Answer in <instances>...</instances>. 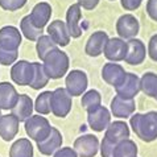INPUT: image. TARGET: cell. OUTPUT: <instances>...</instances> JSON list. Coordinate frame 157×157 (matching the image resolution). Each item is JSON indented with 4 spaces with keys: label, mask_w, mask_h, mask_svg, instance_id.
I'll list each match as a JSON object with an SVG mask.
<instances>
[{
    "label": "cell",
    "mask_w": 157,
    "mask_h": 157,
    "mask_svg": "<svg viewBox=\"0 0 157 157\" xmlns=\"http://www.w3.org/2000/svg\"><path fill=\"white\" fill-rule=\"evenodd\" d=\"M129 124L135 135L145 143L157 140V111H148L145 114H133Z\"/></svg>",
    "instance_id": "1"
},
{
    "label": "cell",
    "mask_w": 157,
    "mask_h": 157,
    "mask_svg": "<svg viewBox=\"0 0 157 157\" xmlns=\"http://www.w3.org/2000/svg\"><path fill=\"white\" fill-rule=\"evenodd\" d=\"M42 62L44 69L50 79H59V78L65 77L67 74L69 66H70L69 56L59 48H56L54 50H52Z\"/></svg>",
    "instance_id": "2"
},
{
    "label": "cell",
    "mask_w": 157,
    "mask_h": 157,
    "mask_svg": "<svg viewBox=\"0 0 157 157\" xmlns=\"http://www.w3.org/2000/svg\"><path fill=\"white\" fill-rule=\"evenodd\" d=\"M25 123V132H27L28 137H30V140L33 141H42L44 139H46L52 132V125L49 123V120L45 116L38 115H32L24 121Z\"/></svg>",
    "instance_id": "3"
},
{
    "label": "cell",
    "mask_w": 157,
    "mask_h": 157,
    "mask_svg": "<svg viewBox=\"0 0 157 157\" xmlns=\"http://www.w3.org/2000/svg\"><path fill=\"white\" fill-rule=\"evenodd\" d=\"M52 114L57 117H66L69 112L71 111L73 106V97L69 94V91L62 87H58L53 91L50 99Z\"/></svg>",
    "instance_id": "4"
},
{
    "label": "cell",
    "mask_w": 157,
    "mask_h": 157,
    "mask_svg": "<svg viewBox=\"0 0 157 157\" xmlns=\"http://www.w3.org/2000/svg\"><path fill=\"white\" fill-rule=\"evenodd\" d=\"M65 85H66V90L69 91V94L71 97H81V95L86 93L87 86H89L87 74L83 70L74 69V70L66 74Z\"/></svg>",
    "instance_id": "5"
},
{
    "label": "cell",
    "mask_w": 157,
    "mask_h": 157,
    "mask_svg": "<svg viewBox=\"0 0 157 157\" xmlns=\"http://www.w3.org/2000/svg\"><path fill=\"white\" fill-rule=\"evenodd\" d=\"M73 148L75 149L78 157H95L99 152L100 141L95 135L87 133L77 137Z\"/></svg>",
    "instance_id": "6"
},
{
    "label": "cell",
    "mask_w": 157,
    "mask_h": 157,
    "mask_svg": "<svg viewBox=\"0 0 157 157\" xmlns=\"http://www.w3.org/2000/svg\"><path fill=\"white\" fill-rule=\"evenodd\" d=\"M87 123L94 132H103L111 123V111L104 106L87 111Z\"/></svg>",
    "instance_id": "7"
},
{
    "label": "cell",
    "mask_w": 157,
    "mask_h": 157,
    "mask_svg": "<svg viewBox=\"0 0 157 157\" xmlns=\"http://www.w3.org/2000/svg\"><path fill=\"white\" fill-rule=\"evenodd\" d=\"M33 78V62L20 59L11 67V79L19 86H29Z\"/></svg>",
    "instance_id": "8"
},
{
    "label": "cell",
    "mask_w": 157,
    "mask_h": 157,
    "mask_svg": "<svg viewBox=\"0 0 157 157\" xmlns=\"http://www.w3.org/2000/svg\"><path fill=\"white\" fill-rule=\"evenodd\" d=\"M128 49V42L120 37H114L108 38L103 49V54L110 62H120L124 61L125 54H127Z\"/></svg>",
    "instance_id": "9"
},
{
    "label": "cell",
    "mask_w": 157,
    "mask_h": 157,
    "mask_svg": "<svg viewBox=\"0 0 157 157\" xmlns=\"http://www.w3.org/2000/svg\"><path fill=\"white\" fill-rule=\"evenodd\" d=\"M140 30V24L139 20L131 13H125L120 16L116 21V32L120 38L123 40H131L137 36Z\"/></svg>",
    "instance_id": "10"
},
{
    "label": "cell",
    "mask_w": 157,
    "mask_h": 157,
    "mask_svg": "<svg viewBox=\"0 0 157 157\" xmlns=\"http://www.w3.org/2000/svg\"><path fill=\"white\" fill-rule=\"evenodd\" d=\"M19 29L13 25H6L0 29V48L8 50H19L23 41V36Z\"/></svg>",
    "instance_id": "11"
},
{
    "label": "cell",
    "mask_w": 157,
    "mask_h": 157,
    "mask_svg": "<svg viewBox=\"0 0 157 157\" xmlns=\"http://www.w3.org/2000/svg\"><path fill=\"white\" fill-rule=\"evenodd\" d=\"M115 91H116V95H119V97H123L127 99H135V97L141 91L140 78L133 73H127L124 81L119 86L115 87Z\"/></svg>",
    "instance_id": "12"
},
{
    "label": "cell",
    "mask_w": 157,
    "mask_h": 157,
    "mask_svg": "<svg viewBox=\"0 0 157 157\" xmlns=\"http://www.w3.org/2000/svg\"><path fill=\"white\" fill-rule=\"evenodd\" d=\"M111 114L119 119H128L133 115L136 110L135 99H127L119 95H115L111 100Z\"/></svg>",
    "instance_id": "13"
},
{
    "label": "cell",
    "mask_w": 157,
    "mask_h": 157,
    "mask_svg": "<svg viewBox=\"0 0 157 157\" xmlns=\"http://www.w3.org/2000/svg\"><path fill=\"white\" fill-rule=\"evenodd\" d=\"M128 42V49L127 54H125V63L128 65H140L144 62V59L147 57V46L139 38H131L127 41Z\"/></svg>",
    "instance_id": "14"
},
{
    "label": "cell",
    "mask_w": 157,
    "mask_h": 157,
    "mask_svg": "<svg viewBox=\"0 0 157 157\" xmlns=\"http://www.w3.org/2000/svg\"><path fill=\"white\" fill-rule=\"evenodd\" d=\"M125 74H127V71L117 62H107V63H104V66L102 67L103 81L112 87L119 86L121 82L124 81Z\"/></svg>",
    "instance_id": "15"
},
{
    "label": "cell",
    "mask_w": 157,
    "mask_h": 157,
    "mask_svg": "<svg viewBox=\"0 0 157 157\" xmlns=\"http://www.w3.org/2000/svg\"><path fill=\"white\" fill-rule=\"evenodd\" d=\"M48 34L52 37L56 44L58 46H67L69 42H70V33L67 30L66 27V23L62 20H54L48 25V29H46Z\"/></svg>",
    "instance_id": "16"
},
{
    "label": "cell",
    "mask_w": 157,
    "mask_h": 157,
    "mask_svg": "<svg viewBox=\"0 0 157 157\" xmlns=\"http://www.w3.org/2000/svg\"><path fill=\"white\" fill-rule=\"evenodd\" d=\"M62 135L57 128H52L50 135L46 139H44L42 141L37 143V149L41 155L44 156H52L57 152L61 147H62Z\"/></svg>",
    "instance_id": "17"
},
{
    "label": "cell",
    "mask_w": 157,
    "mask_h": 157,
    "mask_svg": "<svg viewBox=\"0 0 157 157\" xmlns=\"http://www.w3.org/2000/svg\"><path fill=\"white\" fill-rule=\"evenodd\" d=\"M108 34L103 30H97L89 37L85 46V53L90 57H99L103 54V49L108 41Z\"/></svg>",
    "instance_id": "18"
},
{
    "label": "cell",
    "mask_w": 157,
    "mask_h": 157,
    "mask_svg": "<svg viewBox=\"0 0 157 157\" xmlns=\"http://www.w3.org/2000/svg\"><path fill=\"white\" fill-rule=\"evenodd\" d=\"M82 17V10L79 4H71L66 12V27L73 38H79L82 36V28L79 25V20Z\"/></svg>",
    "instance_id": "19"
},
{
    "label": "cell",
    "mask_w": 157,
    "mask_h": 157,
    "mask_svg": "<svg viewBox=\"0 0 157 157\" xmlns=\"http://www.w3.org/2000/svg\"><path fill=\"white\" fill-rule=\"evenodd\" d=\"M19 125L20 120L13 114L2 115L0 117V137L4 141L13 140L19 132Z\"/></svg>",
    "instance_id": "20"
},
{
    "label": "cell",
    "mask_w": 157,
    "mask_h": 157,
    "mask_svg": "<svg viewBox=\"0 0 157 157\" xmlns=\"http://www.w3.org/2000/svg\"><path fill=\"white\" fill-rule=\"evenodd\" d=\"M129 135H131V131H129L128 124L123 120H116V121L110 123L106 132H104V137L108 139V140L112 141L114 144H117V143L125 140V139H129Z\"/></svg>",
    "instance_id": "21"
},
{
    "label": "cell",
    "mask_w": 157,
    "mask_h": 157,
    "mask_svg": "<svg viewBox=\"0 0 157 157\" xmlns=\"http://www.w3.org/2000/svg\"><path fill=\"white\" fill-rule=\"evenodd\" d=\"M33 111H34V103L32 98L27 94H20L17 103L11 110V114H13L20 121H25L33 115Z\"/></svg>",
    "instance_id": "22"
},
{
    "label": "cell",
    "mask_w": 157,
    "mask_h": 157,
    "mask_svg": "<svg viewBox=\"0 0 157 157\" xmlns=\"http://www.w3.org/2000/svg\"><path fill=\"white\" fill-rule=\"evenodd\" d=\"M19 100V93L10 82H0V110H12Z\"/></svg>",
    "instance_id": "23"
},
{
    "label": "cell",
    "mask_w": 157,
    "mask_h": 157,
    "mask_svg": "<svg viewBox=\"0 0 157 157\" xmlns=\"http://www.w3.org/2000/svg\"><path fill=\"white\" fill-rule=\"evenodd\" d=\"M29 16H30V19H32V23L36 25L37 28L44 29V27H46L50 17H52V6L46 2L38 3L33 7V10Z\"/></svg>",
    "instance_id": "24"
},
{
    "label": "cell",
    "mask_w": 157,
    "mask_h": 157,
    "mask_svg": "<svg viewBox=\"0 0 157 157\" xmlns=\"http://www.w3.org/2000/svg\"><path fill=\"white\" fill-rule=\"evenodd\" d=\"M10 157H33V145L29 139H17L10 148Z\"/></svg>",
    "instance_id": "25"
},
{
    "label": "cell",
    "mask_w": 157,
    "mask_h": 157,
    "mask_svg": "<svg viewBox=\"0 0 157 157\" xmlns=\"http://www.w3.org/2000/svg\"><path fill=\"white\" fill-rule=\"evenodd\" d=\"M20 30H21V33H23V36L29 41H37L44 33V30L41 28H37L36 25L32 23V19H30L29 15L24 16L23 19H21Z\"/></svg>",
    "instance_id": "26"
},
{
    "label": "cell",
    "mask_w": 157,
    "mask_h": 157,
    "mask_svg": "<svg viewBox=\"0 0 157 157\" xmlns=\"http://www.w3.org/2000/svg\"><path fill=\"white\" fill-rule=\"evenodd\" d=\"M49 81L50 78L44 69V65L40 62H33V78L29 86L33 90H41L49 83Z\"/></svg>",
    "instance_id": "27"
},
{
    "label": "cell",
    "mask_w": 157,
    "mask_h": 157,
    "mask_svg": "<svg viewBox=\"0 0 157 157\" xmlns=\"http://www.w3.org/2000/svg\"><path fill=\"white\" fill-rule=\"evenodd\" d=\"M141 91L147 97L156 98L157 97V74L148 71L140 78Z\"/></svg>",
    "instance_id": "28"
},
{
    "label": "cell",
    "mask_w": 157,
    "mask_h": 157,
    "mask_svg": "<svg viewBox=\"0 0 157 157\" xmlns=\"http://www.w3.org/2000/svg\"><path fill=\"white\" fill-rule=\"evenodd\" d=\"M137 145L131 139L117 143L114 149V157H137Z\"/></svg>",
    "instance_id": "29"
},
{
    "label": "cell",
    "mask_w": 157,
    "mask_h": 157,
    "mask_svg": "<svg viewBox=\"0 0 157 157\" xmlns=\"http://www.w3.org/2000/svg\"><path fill=\"white\" fill-rule=\"evenodd\" d=\"M58 45L56 44L49 34H42V36L36 41V50H37V57L41 61L45 59V57L50 53L52 50H54Z\"/></svg>",
    "instance_id": "30"
},
{
    "label": "cell",
    "mask_w": 157,
    "mask_h": 157,
    "mask_svg": "<svg viewBox=\"0 0 157 157\" xmlns=\"http://www.w3.org/2000/svg\"><path fill=\"white\" fill-rule=\"evenodd\" d=\"M81 103L86 111H91L94 108L102 106V95L98 90H89L83 94Z\"/></svg>",
    "instance_id": "31"
},
{
    "label": "cell",
    "mask_w": 157,
    "mask_h": 157,
    "mask_svg": "<svg viewBox=\"0 0 157 157\" xmlns=\"http://www.w3.org/2000/svg\"><path fill=\"white\" fill-rule=\"evenodd\" d=\"M53 91H44L36 98L34 102V111L40 115H48L52 112V106H50V99Z\"/></svg>",
    "instance_id": "32"
},
{
    "label": "cell",
    "mask_w": 157,
    "mask_h": 157,
    "mask_svg": "<svg viewBox=\"0 0 157 157\" xmlns=\"http://www.w3.org/2000/svg\"><path fill=\"white\" fill-rule=\"evenodd\" d=\"M17 58H19V50H8L0 48V65L10 66L16 62Z\"/></svg>",
    "instance_id": "33"
},
{
    "label": "cell",
    "mask_w": 157,
    "mask_h": 157,
    "mask_svg": "<svg viewBox=\"0 0 157 157\" xmlns=\"http://www.w3.org/2000/svg\"><path fill=\"white\" fill-rule=\"evenodd\" d=\"M28 0H0V7L4 11H19L20 8H23L27 4Z\"/></svg>",
    "instance_id": "34"
},
{
    "label": "cell",
    "mask_w": 157,
    "mask_h": 157,
    "mask_svg": "<svg viewBox=\"0 0 157 157\" xmlns=\"http://www.w3.org/2000/svg\"><path fill=\"white\" fill-rule=\"evenodd\" d=\"M115 145H116V144L110 141L106 137H103V140L100 141V148H99L100 156H102V157H114Z\"/></svg>",
    "instance_id": "35"
},
{
    "label": "cell",
    "mask_w": 157,
    "mask_h": 157,
    "mask_svg": "<svg viewBox=\"0 0 157 157\" xmlns=\"http://www.w3.org/2000/svg\"><path fill=\"white\" fill-rule=\"evenodd\" d=\"M148 56L152 61L157 62V34H153L148 42Z\"/></svg>",
    "instance_id": "36"
},
{
    "label": "cell",
    "mask_w": 157,
    "mask_h": 157,
    "mask_svg": "<svg viewBox=\"0 0 157 157\" xmlns=\"http://www.w3.org/2000/svg\"><path fill=\"white\" fill-rule=\"evenodd\" d=\"M53 157H78V155H77V152L74 148L63 147V148H59V149L53 155Z\"/></svg>",
    "instance_id": "37"
},
{
    "label": "cell",
    "mask_w": 157,
    "mask_h": 157,
    "mask_svg": "<svg viewBox=\"0 0 157 157\" xmlns=\"http://www.w3.org/2000/svg\"><path fill=\"white\" fill-rule=\"evenodd\" d=\"M145 11L152 20L157 21V0H148Z\"/></svg>",
    "instance_id": "38"
},
{
    "label": "cell",
    "mask_w": 157,
    "mask_h": 157,
    "mask_svg": "<svg viewBox=\"0 0 157 157\" xmlns=\"http://www.w3.org/2000/svg\"><path fill=\"white\" fill-rule=\"evenodd\" d=\"M141 2L143 0H120V4L125 11H135L141 6Z\"/></svg>",
    "instance_id": "39"
},
{
    "label": "cell",
    "mask_w": 157,
    "mask_h": 157,
    "mask_svg": "<svg viewBox=\"0 0 157 157\" xmlns=\"http://www.w3.org/2000/svg\"><path fill=\"white\" fill-rule=\"evenodd\" d=\"M78 4L86 11H93L99 4V0H78Z\"/></svg>",
    "instance_id": "40"
},
{
    "label": "cell",
    "mask_w": 157,
    "mask_h": 157,
    "mask_svg": "<svg viewBox=\"0 0 157 157\" xmlns=\"http://www.w3.org/2000/svg\"><path fill=\"white\" fill-rule=\"evenodd\" d=\"M0 117H2V110H0Z\"/></svg>",
    "instance_id": "41"
},
{
    "label": "cell",
    "mask_w": 157,
    "mask_h": 157,
    "mask_svg": "<svg viewBox=\"0 0 157 157\" xmlns=\"http://www.w3.org/2000/svg\"><path fill=\"white\" fill-rule=\"evenodd\" d=\"M110 2H114V0H110Z\"/></svg>",
    "instance_id": "42"
},
{
    "label": "cell",
    "mask_w": 157,
    "mask_h": 157,
    "mask_svg": "<svg viewBox=\"0 0 157 157\" xmlns=\"http://www.w3.org/2000/svg\"><path fill=\"white\" fill-rule=\"evenodd\" d=\"M155 99H156V100H157V97H156V98H155Z\"/></svg>",
    "instance_id": "43"
}]
</instances>
